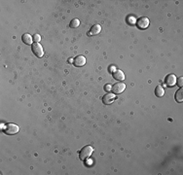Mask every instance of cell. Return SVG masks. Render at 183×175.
I'll return each mask as SVG.
<instances>
[{
	"instance_id": "cell-1",
	"label": "cell",
	"mask_w": 183,
	"mask_h": 175,
	"mask_svg": "<svg viewBox=\"0 0 183 175\" xmlns=\"http://www.w3.org/2000/svg\"><path fill=\"white\" fill-rule=\"evenodd\" d=\"M94 152V149L92 146H86L82 149L80 152H79V158H80L81 161H86L92 156V154Z\"/></svg>"
},
{
	"instance_id": "cell-2",
	"label": "cell",
	"mask_w": 183,
	"mask_h": 175,
	"mask_svg": "<svg viewBox=\"0 0 183 175\" xmlns=\"http://www.w3.org/2000/svg\"><path fill=\"white\" fill-rule=\"evenodd\" d=\"M19 126L17 125H15V123H7V125H5L4 126V132L6 134H9V135H13V134H16L19 132Z\"/></svg>"
},
{
	"instance_id": "cell-3",
	"label": "cell",
	"mask_w": 183,
	"mask_h": 175,
	"mask_svg": "<svg viewBox=\"0 0 183 175\" xmlns=\"http://www.w3.org/2000/svg\"><path fill=\"white\" fill-rule=\"evenodd\" d=\"M31 50H32V53L34 54L36 56H38V58H42V56H44V50L39 43H33L31 46Z\"/></svg>"
},
{
	"instance_id": "cell-4",
	"label": "cell",
	"mask_w": 183,
	"mask_h": 175,
	"mask_svg": "<svg viewBox=\"0 0 183 175\" xmlns=\"http://www.w3.org/2000/svg\"><path fill=\"white\" fill-rule=\"evenodd\" d=\"M136 25H137V28H140V29L147 28L149 26V20H148V18H145V17L139 18V19L137 20V22H136Z\"/></svg>"
},
{
	"instance_id": "cell-5",
	"label": "cell",
	"mask_w": 183,
	"mask_h": 175,
	"mask_svg": "<svg viewBox=\"0 0 183 175\" xmlns=\"http://www.w3.org/2000/svg\"><path fill=\"white\" fill-rule=\"evenodd\" d=\"M125 89H126V85H125L124 83L118 82L114 84V86L112 87V92L114 93H121L124 92Z\"/></svg>"
},
{
	"instance_id": "cell-6",
	"label": "cell",
	"mask_w": 183,
	"mask_h": 175,
	"mask_svg": "<svg viewBox=\"0 0 183 175\" xmlns=\"http://www.w3.org/2000/svg\"><path fill=\"white\" fill-rule=\"evenodd\" d=\"M115 100V95L114 93H106L105 95L102 96V102L104 104H111Z\"/></svg>"
},
{
	"instance_id": "cell-7",
	"label": "cell",
	"mask_w": 183,
	"mask_h": 175,
	"mask_svg": "<svg viewBox=\"0 0 183 175\" xmlns=\"http://www.w3.org/2000/svg\"><path fill=\"white\" fill-rule=\"evenodd\" d=\"M85 63H86V59L83 56H77L76 58L73 59V64L75 66H78V67H81L83 66Z\"/></svg>"
},
{
	"instance_id": "cell-8",
	"label": "cell",
	"mask_w": 183,
	"mask_h": 175,
	"mask_svg": "<svg viewBox=\"0 0 183 175\" xmlns=\"http://www.w3.org/2000/svg\"><path fill=\"white\" fill-rule=\"evenodd\" d=\"M176 77L173 74H170L166 77V84L169 87H172L176 84Z\"/></svg>"
},
{
	"instance_id": "cell-9",
	"label": "cell",
	"mask_w": 183,
	"mask_h": 175,
	"mask_svg": "<svg viewBox=\"0 0 183 175\" xmlns=\"http://www.w3.org/2000/svg\"><path fill=\"white\" fill-rule=\"evenodd\" d=\"M100 30H101V26L99 25H94L91 28L90 31H89V34L90 36H94V35H97L100 32Z\"/></svg>"
},
{
	"instance_id": "cell-10",
	"label": "cell",
	"mask_w": 183,
	"mask_h": 175,
	"mask_svg": "<svg viewBox=\"0 0 183 175\" xmlns=\"http://www.w3.org/2000/svg\"><path fill=\"white\" fill-rule=\"evenodd\" d=\"M113 78L118 81H124L125 80V74L121 70H114L113 71Z\"/></svg>"
},
{
	"instance_id": "cell-11",
	"label": "cell",
	"mask_w": 183,
	"mask_h": 175,
	"mask_svg": "<svg viewBox=\"0 0 183 175\" xmlns=\"http://www.w3.org/2000/svg\"><path fill=\"white\" fill-rule=\"evenodd\" d=\"M22 40L24 44L26 45H31L32 44V37L30 36V34H28V33H24V34L22 36Z\"/></svg>"
},
{
	"instance_id": "cell-12",
	"label": "cell",
	"mask_w": 183,
	"mask_h": 175,
	"mask_svg": "<svg viewBox=\"0 0 183 175\" xmlns=\"http://www.w3.org/2000/svg\"><path fill=\"white\" fill-rule=\"evenodd\" d=\"M164 93H165L164 88L162 86H157L156 89H155V95H156L158 97H162V96L164 95Z\"/></svg>"
},
{
	"instance_id": "cell-13",
	"label": "cell",
	"mask_w": 183,
	"mask_h": 175,
	"mask_svg": "<svg viewBox=\"0 0 183 175\" xmlns=\"http://www.w3.org/2000/svg\"><path fill=\"white\" fill-rule=\"evenodd\" d=\"M175 100L177 102H182L183 100V90L182 89H179L177 92H175Z\"/></svg>"
},
{
	"instance_id": "cell-14",
	"label": "cell",
	"mask_w": 183,
	"mask_h": 175,
	"mask_svg": "<svg viewBox=\"0 0 183 175\" xmlns=\"http://www.w3.org/2000/svg\"><path fill=\"white\" fill-rule=\"evenodd\" d=\"M69 25H70V28H78V26L80 25V20H79L78 19H73L71 22H70Z\"/></svg>"
},
{
	"instance_id": "cell-15",
	"label": "cell",
	"mask_w": 183,
	"mask_h": 175,
	"mask_svg": "<svg viewBox=\"0 0 183 175\" xmlns=\"http://www.w3.org/2000/svg\"><path fill=\"white\" fill-rule=\"evenodd\" d=\"M127 23H130V25H135V19L132 16H129L127 18Z\"/></svg>"
},
{
	"instance_id": "cell-16",
	"label": "cell",
	"mask_w": 183,
	"mask_h": 175,
	"mask_svg": "<svg viewBox=\"0 0 183 175\" xmlns=\"http://www.w3.org/2000/svg\"><path fill=\"white\" fill-rule=\"evenodd\" d=\"M33 40L35 41V43H39V41L41 40V36L39 34H35L34 36H33Z\"/></svg>"
},
{
	"instance_id": "cell-17",
	"label": "cell",
	"mask_w": 183,
	"mask_h": 175,
	"mask_svg": "<svg viewBox=\"0 0 183 175\" xmlns=\"http://www.w3.org/2000/svg\"><path fill=\"white\" fill-rule=\"evenodd\" d=\"M176 82H177L178 84V86L182 88V83H183V77H179L178 78V80H176Z\"/></svg>"
},
{
	"instance_id": "cell-18",
	"label": "cell",
	"mask_w": 183,
	"mask_h": 175,
	"mask_svg": "<svg viewBox=\"0 0 183 175\" xmlns=\"http://www.w3.org/2000/svg\"><path fill=\"white\" fill-rule=\"evenodd\" d=\"M104 90H106V92H109V90H112V88H111L110 85H108V84H107V85H105V86H104Z\"/></svg>"
}]
</instances>
